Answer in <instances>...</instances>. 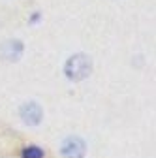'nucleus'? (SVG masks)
<instances>
[{
	"mask_svg": "<svg viewBox=\"0 0 156 158\" xmlns=\"http://www.w3.org/2000/svg\"><path fill=\"white\" fill-rule=\"evenodd\" d=\"M92 72V60L87 55H73L68 58V62L64 66V73L72 81H83L85 77H88Z\"/></svg>",
	"mask_w": 156,
	"mask_h": 158,
	"instance_id": "nucleus-1",
	"label": "nucleus"
},
{
	"mask_svg": "<svg viewBox=\"0 0 156 158\" xmlns=\"http://www.w3.org/2000/svg\"><path fill=\"white\" fill-rule=\"evenodd\" d=\"M62 156L64 158H83L87 152V145L81 137H68L62 143Z\"/></svg>",
	"mask_w": 156,
	"mask_h": 158,
	"instance_id": "nucleus-2",
	"label": "nucleus"
},
{
	"mask_svg": "<svg viewBox=\"0 0 156 158\" xmlns=\"http://www.w3.org/2000/svg\"><path fill=\"white\" fill-rule=\"evenodd\" d=\"M42 117H43V111H42V107L38 106L36 102H28V104H25L21 107V118H23L25 124L36 126L38 123L42 121Z\"/></svg>",
	"mask_w": 156,
	"mask_h": 158,
	"instance_id": "nucleus-3",
	"label": "nucleus"
},
{
	"mask_svg": "<svg viewBox=\"0 0 156 158\" xmlns=\"http://www.w3.org/2000/svg\"><path fill=\"white\" fill-rule=\"evenodd\" d=\"M0 53H2V56L6 58V60H10V62L19 60V56H21V53H23V44L19 42V40H10V42H6L2 45Z\"/></svg>",
	"mask_w": 156,
	"mask_h": 158,
	"instance_id": "nucleus-4",
	"label": "nucleus"
},
{
	"mask_svg": "<svg viewBox=\"0 0 156 158\" xmlns=\"http://www.w3.org/2000/svg\"><path fill=\"white\" fill-rule=\"evenodd\" d=\"M23 158H43V151L40 147H34V145L25 147L23 149Z\"/></svg>",
	"mask_w": 156,
	"mask_h": 158,
	"instance_id": "nucleus-5",
	"label": "nucleus"
}]
</instances>
